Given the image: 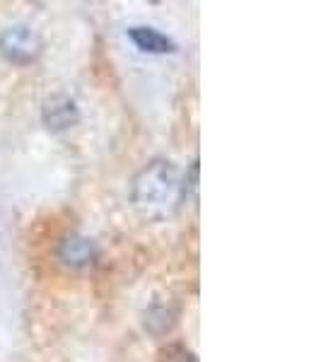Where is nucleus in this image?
Here are the masks:
<instances>
[{"instance_id": "1", "label": "nucleus", "mask_w": 321, "mask_h": 362, "mask_svg": "<svg viewBox=\"0 0 321 362\" xmlns=\"http://www.w3.org/2000/svg\"><path fill=\"white\" fill-rule=\"evenodd\" d=\"M186 201L184 177L172 160L148 162L133 177L131 203L148 223H162Z\"/></svg>"}, {"instance_id": "2", "label": "nucleus", "mask_w": 321, "mask_h": 362, "mask_svg": "<svg viewBox=\"0 0 321 362\" xmlns=\"http://www.w3.org/2000/svg\"><path fill=\"white\" fill-rule=\"evenodd\" d=\"M44 51V42L37 29L29 25H10L0 32V56L15 66H29Z\"/></svg>"}, {"instance_id": "3", "label": "nucleus", "mask_w": 321, "mask_h": 362, "mask_svg": "<svg viewBox=\"0 0 321 362\" xmlns=\"http://www.w3.org/2000/svg\"><path fill=\"white\" fill-rule=\"evenodd\" d=\"M56 256L70 271H83V268H90L97 261V244L90 237L80 235V232H68L58 242Z\"/></svg>"}, {"instance_id": "4", "label": "nucleus", "mask_w": 321, "mask_h": 362, "mask_svg": "<svg viewBox=\"0 0 321 362\" xmlns=\"http://www.w3.org/2000/svg\"><path fill=\"white\" fill-rule=\"evenodd\" d=\"M78 121H80V107L73 97L54 95L44 102L42 124L46 126V131H51V133L70 131L73 126H78Z\"/></svg>"}, {"instance_id": "5", "label": "nucleus", "mask_w": 321, "mask_h": 362, "mask_svg": "<svg viewBox=\"0 0 321 362\" xmlns=\"http://www.w3.org/2000/svg\"><path fill=\"white\" fill-rule=\"evenodd\" d=\"M126 34H128V39L136 44V49L143 51V54L162 56V54H174V51H177V44H174L167 34L157 32L155 27H131Z\"/></svg>"}, {"instance_id": "6", "label": "nucleus", "mask_w": 321, "mask_h": 362, "mask_svg": "<svg viewBox=\"0 0 321 362\" xmlns=\"http://www.w3.org/2000/svg\"><path fill=\"white\" fill-rule=\"evenodd\" d=\"M172 324L174 314L165 305H153L145 312V329H150L153 334H165V331L172 329Z\"/></svg>"}]
</instances>
